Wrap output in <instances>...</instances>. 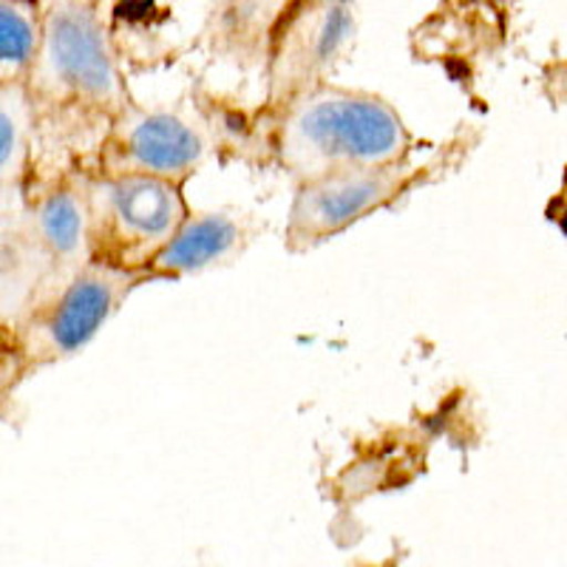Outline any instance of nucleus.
<instances>
[{"label":"nucleus","mask_w":567,"mask_h":567,"mask_svg":"<svg viewBox=\"0 0 567 567\" xmlns=\"http://www.w3.org/2000/svg\"><path fill=\"white\" fill-rule=\"evenodd\" d=\"M550 219L559 221V227H561V230H565V236H567V187H565V194H561L559 205H556V202H554V210H550Z\"/></svg>","instance_id":"obj_13"},{"label":"nucleus","mask_w":567,"mask_h":567,"mask_svg":"<svg viewBox=\"0 0 567 567\" xmlns=\"http://www.w3.org/2000/svg\"><path fill=\"white\" fill-rule=\"evenodd\" d=\"M272 116V154L292 182L409 159L412 131L383 97L321 83Z\"/></svg>","instance_id":"obj_2"},{"label":"nucleus","mask_w":567,"mask_h":567,"mask_svg":"<svg viewBox=\"0 0 567 567\" xmlns=\"http://www.w3.org/2000/svg\"><path fill=\"white\" fill-rule=\"evenodd\" d=\"M89 261L83 176L27 187L0 213V321L58 296Z\"/></svg>","instance_id":"obj_3"},{"label":"nucleus","mask_w":567,"mask_h":567,"mask_svg":"<svg viewBox=\"0 0 567 567\" xmlns=\"http://www.w3.org/2000/svg\"><path fill=\"white\" fill-rule=\"evenodd\" d=\"M23 89L32 109L27 187L94 174L111 125L134 103L103 0H40V43Z\"/></svg>","instance_id":"obj_1"},{"label":"nucleus","mask_w":567,"mask_h":567,"mask_svg":"<svg viewBox=\"0 0 567 567\" xmlns=\"http://www.w3.org/2000/svg\"><path fill=\"white\" fill-rule=\"evenodd\" d=\"M420 176L423 168L400 159L298 182L287 213L284 245L290 252H307L327 239H336L374 210H383L406 196Z\"/></svg>","instance_id":"obj_6"},{"label":"nucleus","mask_w":567,"mask_h":567,"mask_svg":"<svg viewBox=\"0 0 567 567\" xmlns=\"http://www.w3.org/2000/svg\"><path fill=\"white\" fill-rule=\"evenodd\" d=\"M142 272L89 261L58 296L0 321V417L14 394L43 369L65 361L94 341L100 329L142 287Z\"/></svg>","instance_id":"obj_4"},{"label":"nucleus","mask_w":567,"mask_h":567,"mask_svg":"<svg viewBox=\"0 0 567 567\" xmlns=\"http://www.w3.org/2000/svg\"><path fill=\"white\" fill-rule=\"evenodd\" d=\"M292 0H207L205 45L221 63L245 74L267 69L276 29Z\"/></svg>","instance_id":"obj_10"},{"label":"nucleus","mask_w":567,"mask_h":567,"mask_svg":"<svg viewBox=\"0 0 567 567\" xmlns=\"http://www.w3.org/2000/svg\"><path fill=\"white\" fill-rule=\"evenodd\" d=\"M40 43V0H0V85H23Z\"/></svg>","instance_id":"obj_12"},{"label":"nucleus","mask_w":567,"mask_h":567,"mask_svg":"<svg viewBox=\"0 0 567 567\" xmlns=\"http://www.w3.org/2000/svg\"><path fill=\"white\" fill-rule=\"evenodd\" d=\"M32 162V109L23 85H0V213L23 199Z\"/></svg>","instance_id":"obj_11"},{"label":"nucleus","mask_w":567,"mask_h":567,"mask_svg":"<svg viewBox=\"0 0 567 567\" xmlns=\"http://www.w3.org/2000/svg\"><path fill=\"white\" fill-rule=\"evenodd\" d=\"M358 34L352 0H292L267 58V114L329 83Z\"/></svg>","instance_id":"obj_7"},{"label":"nucleus","mask_w":567,"mask_h":567,"mask_svg":"<svg viewBox=\"0 0 567 567\" xmlns=\"http://www.w3.org/2000/svg\"><path fill=\"white\" fill-rule=\"evenodd\" d=\"M252 241V227L245 216L227 210L187 213L179 230L156 252L145 270V284L179 281L210 267L230 265Z\"/></svg>","instance_id":"obj_9"},{"label":"nucleus","mask_w":567,"mask_h":567,"mask_svg":"<svg viewBox=\"0 0 567 567\" xmlns=\"http://www.w3.org/2000/svg\"><path fill=\"white\" fill-rule=\"evenodd\" d=\"M210 156V136L190 111L131 103L100 148L94 174H142L185 185Z\"/></svg>","instance_id":"obj_8"},{"label":"nucleus","mask_w":567,"mask_h":567,"mask_svg":"<svg viewBox=\"0 0 567 567\" xmlns=\"http://www.w3.org/2000/svg\"><path fill=\"white\" fill-rule=\"evenodd\" d=\"M89 258L125 272H142L187 219L182 185L142 174L83 176Z\"/></svg>","instance_id":"obj_5"}]
</instances>
